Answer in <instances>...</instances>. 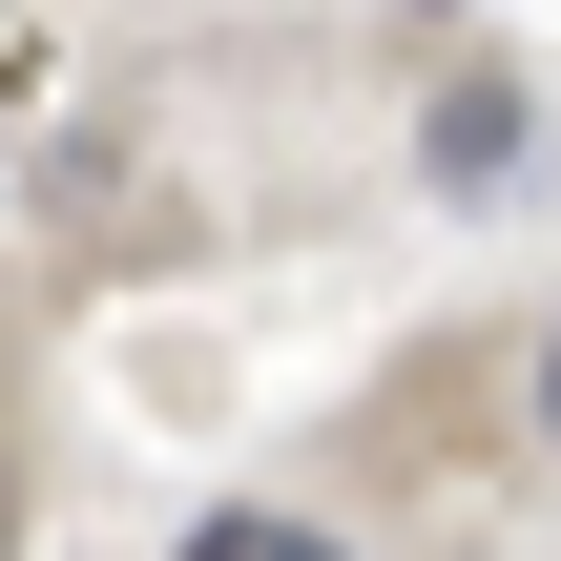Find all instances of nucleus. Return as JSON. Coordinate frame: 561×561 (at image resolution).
I'll return each mask as SVG.
<instances>
[{
  "label": "nucleus",
  "instance_id": "1",
  "mask_svg": "<svg viewBox=\"0 0 561 561\" xmlns=\"http://www.w3.org/2000/svg\"><path fill=\"white\" fill-rule=\"evenodd\" d=\"M437 187H458V208L520 187V83H458V104H437Z\"/></svg>",
  "mask_w": 561,
  "mask_h": 561
},
{
  "label": "nucleus",
  "instance_id": "2",
  "mask_svg": "<svg viewBox=\"0 0 561 561\" xmlns=\"http://www.w3.org/2000/svg\"><path fill=\"white\" fill-rule=\"evenodd\" d=\"M167 561H333V541H312V520H250V500H229V520H187Z\"/></svg>",
  "mask_w": 561,
  "mask_h": 561
},
{
  "label": "nucleus",
  "instance_id": "3",
  "mask_svg": "<svg viewBox=\"0 0 561 561\" xmlns=\"http://www.w3.org/2000/svg\"><path fill=\"white\" fill-rule=\"evenodd\" d=\"M541 437H561V333H541Z\"/></svg>",
  "mask_w": 561,
  "mask_h": 561
}]
</instances>
